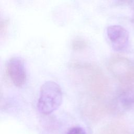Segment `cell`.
<instances>
[{
  "label": "cell",
  "instance_id": "obj_4",
  "mask_svg": "<svg viewBox=\"0 0 134 134\" xmlns=\"http://www.w3.org/2000/svg\"><path fill=\"white\" fill-rule=\"evenodd\" d=\"M107 37L112 48L117 51L124 50L128 46L129 34L128 31L120 25H111L107 29Z\"/></svg>",
  "mask_w": 134,
  "mask_h": 134
},
{
  "label": "cell",
  "instance_id": "obj_7",
  "mask_svg": "<svg viewBox=\"0 0 134 134\" xmlns=\"http://www.w3.org/2000/svg\"><path fill=\"white\" fill-rule=\"evenodd\" d=\"M87 42L83 39L77 38L74 39L72 43V49L75 51L85 49L87 47Z\"/></svg>",
  "mask_w": 134,
  "mask_h": 134
},
{
  "label": "cell",
  "instance_id": "obj_1",
  "mask_svg": "<svg viewBox=\"0 0 134 134\" xmlns=\"http://www.w3.org/2000/svg\"><path fill=\"white\" fill-rule=\"evenodd\" d=\"M71 69L92 98L98 99L106 92V78L96 66L89 63L74 62L71 64Z\"/></svg>",
  "mask_w": 134,
  "mask_h": 134
},
{
  "label": "cell",
  "instance_id": "obj_3",
  "mask_svg": "<svg viewBox=\"0 0 134 134\" xmlns=\"http://www.w3.org/2000/svg\"><path fill=\"white\" fill-rule=\"evenodd\" d=\"M6 71L13 84L21 87L26 81V72L23 60L19 57H13L9 60L6 65Z\"/></svg>",
  "mask_w": 134,
  "mask_h": 134
},
{
  "label": "cell",
  "instance_id": "obj_9",
  "mask_svg": "<svg viewBox=\"0 0 134 134\" xmlns=\"http://www.w3.org/2000/svg\"><path fill=\"white\" fill-rule=\"evenodd\" d=\"M7 25L8 24L6 21L5 20L1 21V25H0V32H1V35L4 33H5V31L7 30Z\"/></svg>",
  "mask_w": 134,
  "mask_h": 134
},
{
  "label": "cell",
  "instance_id": "obj_6",
  "mask_svg": "<svg viewBox=\"0 0 134 134\" xmlns=\"http://www.w3.org/2000/svg\"><path fill=\"white\" fill-rule=\"evenodd\" d=\"M122 127L117 122L108 124L102 128L99 134H124Z\"/></svg>",
  "mask_w": 134,
  "mask_h": 134
},
{
  "label": "cell",
  "instance_id": "obj_5",
  "mask_svg": "<svg viewBox=\"0 0 134 134\" xmlns=\"http://www.w3.org/2000/svg\"><path fill=\"white\" fill-rule=\"evenodd\" d=\"M130 64L121 58L112 59L109 63V69L114 76L120 82L126 84L130 82Z\"/></svg>",
  "mask_w": 134,
  "mask_h": 134
},
{
  "label": "cell",
  "instance_id": "obj_8",
  "mask_svg": "<svg viewBox=\"0 0 134 134\" xmlns=\"http://www.w3.org/2000/svg\"><path fill=\"white\" fill-rule=\"evenodd\" d=\"M66 134H86V131L80 126H74L70 128Z\"/></svg>",
  "mask_w": 134,
  "mask_h": 134
},
{
  "label": "cell",
  "instance_id": "obj_2",
  "mask_svg": "<svg viewBox=\"0 0 134 134\" xmlns=\"http://www.w3.org/2000/svg\"><path fill=\"white\" fill-rule=\"evenodd\" d=\"M62 93L60 86L53 81H47L40 88L37 107L43 115H48L57 110L61 105Z\"/></svg>",
  "mask_w": 134,
  "mask_h": 134
}]
</instances>
